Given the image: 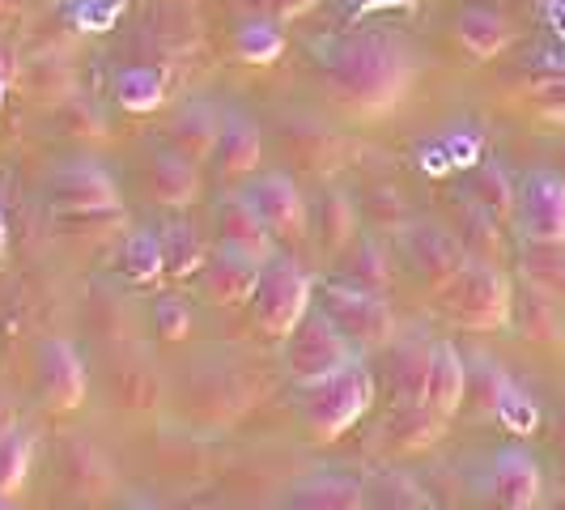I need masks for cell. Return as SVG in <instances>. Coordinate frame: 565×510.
<instances>
[{
  "label": "cell",
  "mask_w": 565,
  "mask_h": 510,
  "mask_svg": "<svg viewBox=\"0 0 565 510\" xmlns=\"http://www.w3.org/2000/svg\"><path fill=\"white\" fill-rule=\"evenodd\" d=\"M52 200L56 209H68V213H98V209L119 204V188L98 162H68L52 179Z\"/></svg>",
  "instance_id": "ba28073f"
},
{
  "label": "cell",
  "mask_w": 565,
  "mask_h": 510,
  "mask_svg": "<svg viewBox=\"0 0 565 510\" xmlns=\"http://www.w3.org/2000/svg\"><path fill=\"white\" fill-rule=\"evenodd\" d=\"M489 493L498 507L510 510H527L540 502L544 493V477H540V464L523 447H507V451L493 455V468H489Z\"/></svg>",
  "instance_id": "30bf717a"
},
{
  "label": "cell",
  "mask_w": 565,
  "mask_h": 510,
  "mask_svg": "<svg viewBox=\"0 0 565 510\" xmlns=\"http://www.w3.org/2000/svg\"><path fill=\"white\" fill-rule=\"evenodd\" d=\"M196 188H200V174L192 158H183V153L170 149V153H158L149 162V196L158 200V204L183 209V204L196 200Z\"/></svg>",
  "instance_id": "ac0fdd59"
},
{
  "label": "cell",
  "mask_w": 565,
  "mask_h": 510,
  "mask_svg": "<svg viewBox=\"0 0 565 510\" xmlns=\"http://www.w3.org/2000/svg\"><path fill=\"white\" fill-rule=\"evenodd\" d=\"M285 370L294 374V383H315L323 374L353 362V344L323 311H307L289 332H285Z\"/></svg>",
  "instance_id": "5b68a950"
},
{
  "label": "cell",
  "mask_w": 565,
  "mask_h": 510,
  "mask_svg": "<svg viewBox=\"0 0 565 510\" xmlns=\"http://www.w3.org/2000/svg\"><path fill=\"white\" fill-rule=\"evenodd\" d=\"M523 281L544 302L565 307V243L527 238V247H523Z\"/></svg>",
  "instance_id": "2e32d148"
},
{
  "label": "cell",
  "mask_w": 565,
  "mask_h": 510,
  "mask_svg": "<svg viewBox=\"0 0 565 510\" xmlns=\"http://www.w3.org/2000/svg\"><path fill=\"white\" fill-rule=\"evenodd\" d=\"M294 507H311V510H358L366 502V489L344 477V472H315L294 485Z\"/></svg>",
  "instance_id": "d6986e66"
},
{
  "label": "cell",
  "mask_w": 565,
  "mask_h": 510,
  "mask_svg": "<svg viewBox=\"0 0 565 510\" xmlns=\"http://www.w3.org/2000/svg\"><path fill=\"white\" fill-rule=\"evenodd\" d=\"M362 13H379V9H417V0H353Z\"/></svg>",
  "instance_id": "8d00e7d4"
},
{
  "label": "cell",
  "mask_w": 565,
  "mask_h": 510,
  "mask_svg": "<svg viewBox=\"0 0 565 510\" xmlns=\"http://www.w3.org/2000/svg\"><path fill=\"white\" fill-rule=\"evenodd\" d=\"M404 243H408V255H413V264H417V273H422L425 281L438 285L451 281L455 273L463 268V247L455 243L447 230L438 226H408L404 230Z\"/></svg>",
  "instance_id": "5bb4252c"
},
{
  "label": "cell",
  "mask_w": 565,
  "mask_h": 510,
  "mask_svg": "<svg viewBox=\"0 0 565 510\" xmlns=\"http://www.w3.org/2000/svg\"><path fill=\"white\" fill-rule=\"evenodd\" d=\"M455 39L463 43V52H472L477 60H493L507 52L510 22L498 9H489V4H468L455 18Z\"/></svg>",
  "instance_id": "e0dca14e"
},
{
  "label": "cell",
  "mask_w": 565,
  "mask_h": 510,
  "mask_svg": "<svg viewBox=\"0 0 565 510\" xmlns=\"http://www.w3.org/2000/svg\"><path fill=\"white\" fill-rule=\"evenodd\" d=\"M124 273L132 281L153 285L167 273V255H162V234L153 230H137L128 243H124Z\"/></svg>",
  "instance_id": "603a6c76"
},
{
  "label": "cell",
  "mask_w": 565,
  "mask_h": 510,
  "mask_svg": "<svg viewBox=\"0 0 565 510\" xmlns=\"http://www.w3.org/2000/svg\"><path fill=\"white\" fill-rule=\"evenodd\" d=\"M0 222H4V213H0Z\"/></svg>",
  "instance_id": "60d3db41"
},
{
  "label": "cell",
  "mask_w": 565,
  "mask_h": 510,
  "mask_svg": "<svg viewBox=\"0 0 565 510\" xmlns=\"http://www.w3.org/2000/svg\"><path fill=\"white\" fill-rule=\"evenodd\" d=\"M438 311L455 319L459 328H472V332H498L510 323L514 311V294L510 281L481 259H463V268L455 273L451 281L438 285Z\"/></svg>",
  "instance_id": "3957f363"
},
{
  "label": "cell",
  "mask_w": 565,
  "mask_h": 510,
  "mask_svg": "<svg viewBox=\"0 0 565 510\" xmlns=\"http://www.w3.org/2000/svg\"><path fill=\"white\" fill-rule=\"evenodd\" d=\"M255 281H259V259L243 252H222L209 259V273H204V285H209V298L222 302V307H234V302H247L255 294Z\"/></svg>",
  "instance_id": "9a60e30c"
},
{
  "label": "cell",
  "mask_w": 565,
  "mask_h": 510,
  "mask_svg": "<svg viewBox=\"0 0 565 510\" xmlns=\"http://www.w3.org/2000/svg\"><path fill=\"white\" fill-rule=\"evenodd\" d=\"M0 107H4V82H0Z\"/></svg>",
  "instance_id": "ab89813d"
},
{
  "label": "cell",
  "mask_w": 565,
  "mask_h": 510,
  "mask_svg": "<svg viewBox=\"0 0 565 510\" xmlns=\"http://www.w3.org/2000/svg\"><path fill=\"white\" fill-rule=\"evenodd\" d=\"M374 404V379H370V366H362L358 358L344 362L340 370L315 379V383H302V396H298V413L319 443H332L344 429L362 422Z\"/></svg>",
  "instance_id": "7a4b0ae2"
},
{
  "label": "cell",
  "mask_w": 565,
  "mask_h": 510,
  "mask_svg": "<svg viewBox=\"0 0 565 510\" xmlns=\"http://www.w3.org/2000/svg\"><path fill=\"white\" fill-rule=\"evenodd\" d=\"M124 0H73V22L82 30H111Z\"/></svg>",
  "instance_id": "f546056e"
},
{
  "label": "cell",
  "mask_w": 565,
  "mask_h": 510,
  "mask_svg": "<svg viewBox=\"0 0 565 510\" xmlns=\"http://www.w3.org/2000/svg\"><path fill=\"white\" fill-rule=\"evenodd\" d=\"M217 234H222V247L230 252H243L252 255V259H273V226L259 217V209L252 204V196L243 192V196H226L222 200V209H217Z\"/></svg>",
  "instance_id": "8fae6325"
},
{
  "label": "cell",
  "mask_w": 565,
  "mask_h": 510,
  "mask_svg": "<svg viewBox=\"0 0 565 510\" xmlns=\"http://www.w3.org/2000/svg\"><path fill=\"white\" fill-rule=\"evenodd\" d=\"M30 472V443L22 434L0 438V493H18Z\"/></svg>",
  "instance_id": "f1b7e54d"
},
{
  "label": "cell",
  "mask_w": 565,
  "mask_h": 510,
  "mask_svg": "<svg viewBox=\"0 0 565 510\" xmlns=\"http://www.w3.org/2000/svg\"><path fill=\"white\" fill-rule=\"evenodd\" d=\"M119 107L128 111H158L162 107V94H167V77L158 68H128L119 73Z\"/></svg>",
  "instance_id": "d4e9b609"
},
{
  "label": "cell",
  "mask_w": 565,
  "mask_h": 510,
  "mask_svg": "<svg viewBox=\"0 0 565 510\" xmlns=\"http://www.w3.org/2000/svg\"><path fill=\"white\" fill-rule=\"evenodd\" d=\"M217 132H222V119H213V107H192L188 115L174 119L170 145H174V153H183V158L196 162V158L217 149Z\"/></svg>",
  "instance_id": "44dd1931"
},
{
  "label": "cell",
  "mask_w": 565,
  "mask_h": 510,
  "mask_svg": "<svg viewBox=\"0 0 565 510\" xmlns=\"http://www.w3.org/2000/svg\"><path fill=\"white\" fill-rule=\"evenodd\" d=\"M0 4H4V0H0Z\"/></svg>",
  "instance_id": "b9f144b4"
},
{
  "label": "cell",
  "mask_w": 565,
  "mask_h": 510,
  "mask_svg": "<svg viewBox=\"0 0 565 510\" xmlns=\"http://www.w3.org/2000/svg\"><path fill=\"white\" fill-rule=\"evenodd\" d=\"M319 311L328 315L340 332L349 337L353 349H379V344L392 340V328H396L392 307H387L374 289H358V285H349V281L328 285Z\"/></svg>",
  "instance_id": "8992f818"
},
{
  "label": "cell",
  "mask_w": 565,
  "mask_h": 510,
  "mask_svg": "<svg viewBox=\"0 0 565 510\" xmlns=\"http://www.w3.org/2000/svg\"><path fill=\"white\" fill-rule=\"evenodd\" d=\"M472 200H477V209L489 213L493 222H507L510 213H514V204H519V192L510 188V174L502 167H484L481 174H477Z\"/></svg>",
  "instance_id": "484cf974"
},
{
  "label": "cell",
  "mask_w": 565,
  "mask_h": 510,
  "mask_svg": "<svg viewBox=\"0 0 565 510\" xmlns=\"http://www.w3.org/2000/svg\"><path fill=\"white\" fill-rule=\"evenodd\" d=\"M553 26H557V34L565 39V0H553Z\"/></svg>",
  "instance_id": "74e56055"
},
{
  "label": "cell",
  "mask_w": 565,
  "mask_h": 510,
  "mask_svg": "<svg viewBox=\"0 0 565 510\" xmlns=\"http://www.w3.org/2000/svg\"><path fill=\"white\" fill-rule=\"evenodd\" d=\"M536 111L544 119H557L565 124V82H544L536 89Z\"/></svg>",
  "instance_id": "836d02e7"
},
{
  "label": "cell",
  "mask_w": 565,
  "mask_h": 510,
  "mask_svg": "<svg viewBox=\"0 0 565 510\" xmlns=\"http://www.w3.org/2000/svg\"><path fill=\"white\" fill-rule=\"evenodd\" d=\"M311 277L289 259V255H273L259 264V281H255V323L268 337H285L302 315L311 311Z\"/></svg>",
  "instance_id": "277c9868"
},
{
  "label": "cell",
  "mask_w": 565,
  "mask_h": 510,
  "mask_svg": "<svg viewBox=\"0 0 565 510\" xmlns=\"http://www.w3.org/2000/svg\"><path fill=\"white\" fill-rule=\"evenodd\" d=\"M413 85V56L399 47L396 39H362L353 47H344L332 64V89L340 103H349L362 115L392 111Z\"/></svg>",
  "instance_id": "6da1fadb"
},
{
  "label": "cell",
  "mask_w": 565,
  "mask_h": 510,
  "mask_svg": "<svg viewBox=\"0 0 565 510\" xmlns=\"http://www.w3.org/2000/svg\"><path fill=\"white\" fill-rule=\"evenodd\" d=\"M277 18H302L307 9H315V0H268Z\"/></svg>",
  "instance_id": "d590c367"
},
{
  "label": "cell",
  "mask_w": 565,
  "mask_h": 510,
  "mask_svg": "<svg viewBox=\"0 0 565 510\" xmlns=\"http://www.w3.org/2000/svg\"><path fill=\"white\" fill-rule=\"evenodd\" d=\"M234 47H238V56L247 60V64H273L285 47L281 26L273 18H252V22H243V26L234 30Z\"/></svg>",
  "instance_id": "cb8c5ba5"
},
{
  "label": "cell",
  "mask_w": 565,
  "mask_h": 510,
  "mask_svg": "<svg viewBox=\"0 0 565 510\" xmlns=\"http://www.w3.org/2000/svg\"><path fill=\"white\" fill-rule=\"evenodd\" d=\"M447 417L443 413H434L429 404H422V400H413V404H404L396 417H392V425H387V434L396 438L404 451H417V447H429L443 429H447Z\"/></svg>",
  "instance_id": "7402d4cb"
},
{
  "label": "cell",
  "mask_w": 565,
  "mask_h": 510,
  "mask_svg": "<svg viewBox=\"0 0 565 510\" xmlns=\"http://www.w3.org/2000/svg\"><path fill=\"white\" fill-rule=\"evenodd\" d=\"M213 153H217V162H222L226 174H252L259 167V153H264L259 128H255L247 115H226Z\"/></svg>",
  "instance_id": "ffe728a7"
},
{
  "label": "cell",
  "mask_w": 565,
  "mask_h": 510,
  "mask_svg": "<svg viewBox=\"0 0 565 510\" xmlns=\"http://www.w3.org/2000/svg\"><path fill=\"white\" fill-rule=\"evenodd\" d=\"M514 213L527 238L565 243V179H557L553 170H532L519 188Z\"/></svg>",
  "instance_id": "52a82bcc"
},
{
  "label": "cell",
  "mask_w": 565,
  "mask_h": 510,
  "mask_svg": "<svg viewBox=\"0 0 565 510\" xmlns=\"http://www.w3.org/2000/svg\"><path fill=\"white\" fill-rule=\"evenodd\" d=\"M4 243H9V234H4V222H0V255H4Z\"/></svg>",
  "instance_id": "f35d334b"
},
{
  "label": "cell",
  "mask_w": 565,
  "mask_h": 510,
  "mask_svg": "<svg viewBox=\"0 0 565 510\" xmlns=\"http://www.w3.org/2000/svg\"><path fill=\"white\" fill-rule=\"evenodd\" d=\"M443 149L451 153V167H477V158H481V141L468 128H455L451 137L443 141Z\"/></svg>",
  "instance_id": "1f68e13d"
},
{
  "label": "cell",
  "mask_w": 565,
  "mask_h": 510,
  "mask_svg": "<svg viewBox=\"0 0 565 510\" xmlns=\"http://www.w3.org/2000/svg\"><path fill=\"white\" fill-rule=\"evenodd\" d=\"M493 413H498V422L507 425L510 434H532L540 425V408L536 400L527 396V392H519L514 383H498V396H493Z\"/></svg>",
  "instance_id": "4316f807"
},
{
  "label": "cell",
  "mask_w": 565,
  "mask_h": 510,
  "mask_svg": "<svg viewBox=\"0 0 565 510\" xmlns=\"http://www.w3.org/2000/svg\"><path fill=\"white\" fill-rule=\"evenodd\" d=\"M425 170H429V174H443V170H451V153H447L443 145H429V149H425Z\"/></svg>",
  "instance_id": "e575fe53"
},
{
  "label": "cell",
  "mask_w": 565,
  "mask_h": 510,
  "mask_svg": "<svg viewBox=\"0 0 565 510\" xmlns=\"http://www.w3.org/2000/svg\"><path fill=\"white\" fill-rule=\"evenodd\" d=\"M162 255H167L170 277H188L200 268V234L188 226H170L162 234Z\"/></svg>",
  "instance_id": "83f0119b"
},
{
  "label": "cell",
  "mask_w": 565,
  "mask_h": 510,
  "mask_svg": "<svg viewBox=\"0 0 565 510\" xmlns=\"http://www.w3.org/2000/svg\"><path fill=\"white\" fill-rule=\"evenodd\" d=\"M468 392V366L459 358L451 340H434L425 349V379H422V404H429L434 413L451 417L455 408L463 404Z\"/></svg>",
  "instance_id": "9c48e42d"
},
{
  "label": "cell",
  "mask_w": 565,
  "mask_h": 510,
  "mask_svg": "<svg viewBox=\"0 0 565 510\" xmlns=\"http://www.w3.org/2000/svg\"><path fill=\"white\" fill-rule=\"evenodd\" d=\"M39 383L52 408H77L85 400V366L68 340H43L39 344Z\"/></svg>",
  "instance_id": "4fadbf2b"
},
{
  "label": "cell",
  "mask_w": 565,
  "mask_h": 510,
  "mask_svg": "<svg viewBox=\"0 0 565 510\" xmlns=\"http://www.w3.org/2000/svg\"><path fill=\"white\" fill-rule=\"evenodd\" d=\"M188 323H192V311L179 302V298H167L162 307H158V328L167 332L170 340L174 337H188Z\"/></svg>",
  "instance_id": "d6a6232c"
},
{
  "label": "cell",
  "mask_w": 565,
  "mask_h": 510,
  "mask_svg": "<svg viewBox=\"0 0 565 510\" xmlns=\"http://www.w3.org/2000/svg\"><path fill=\"white\" fill-rule=\"evenodd\" d=\"M383 281H387V264H383V255L366 243L362 252L349 259V285H358V289H379Z\"/></svg>",
  "instance_id": "4dcf8cb0"
},
{
  "label": "cell",
  "mask_w": 565,
  "mask_h": 510,
  "mask_svg": "<svg viewBox=\"0 0 565 510\" xmlns=\"http://www.w3.org/2000/svg\"><path fill=\"white\" fill-rule=\"evenodd\" d=\"M259 217L273 226L277 238H298L307 230V200L298 192V183L289 174H264L247 188Z\"/></svg>",
  "instance_id": "7c38bea8"
}]
</instances>
